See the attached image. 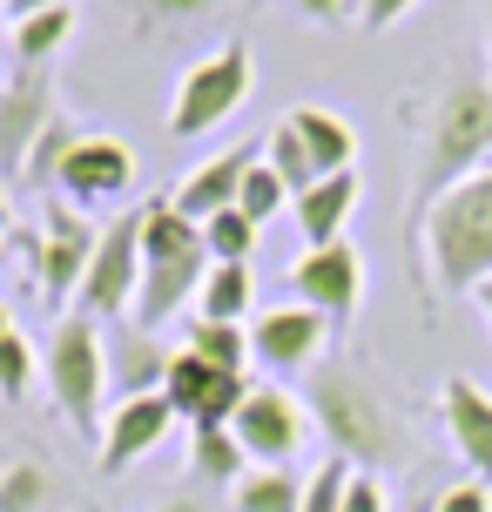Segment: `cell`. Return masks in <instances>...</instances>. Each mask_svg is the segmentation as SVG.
Wrapping results in <instances>:
<instances>
[{
	"label": "cell",
	"instance_id": "obj_1",
	"mask_svg": "<svg viewBox=\"0 0 492 512\" xmlns=\"http://www.w3.org/2000/svg\"><path fill=\"white\" fill-rule=\"evenodd\" d=\"M412 256H418V290L439 297H472L492 283V162L439 203L412 216Z\"/></svg>",
	"mask_w": 492,
	"mask_h": 512
},
{
	"label": "cell",
	"instance_id": "obj_2",
	"mask_svg": "<svg viewBox=\"0 0 492 512\" xmlns=\"http://www.w3.org/2000/svg\"><path fill=\"white\" fill-rule=\"evenodd\" d=\"M492 162V88L479 75L445 81V95L425 115L418 135V169H412V216L439 203L445 189H459Z\"/></svg>",
	"mask_w": 492,
	"mask_h": 512
},
{
	"label": "cell",
	"instance_id": "obj_3",
	"mask_svg": "<svg viewBox=\"0 0 492 512\" xmlns=\"http://www.w3.org/2000/svg\"><path fill=\"white\" fill-rule=\"evenodd\" d=\"M216 270L203 243V223H189L176 196H149L142 203V290H135V317L142 331H162L182 304H196L203 277Z\"/></svg>",
	"mask_w": 492,
	"mask_h": 512
},
{
	"label": "cell",
	"instance_id": "obj_4",
	"mask_svg": "<svg viewBox=\"0 0 492 512\" xmlns=\"http://www.w3.org/2000/svg\"><path fill=\"white\" fill-rule=\"evenodd\" d=\"M311 418H317V432L331 438L337 459L364 465V472L398 459V418L371 391V378H358V371H317L311 378Z\"/></svg>",
	"mask_w": 492,
	"mask_h": 512
},
{
	"label": "cell",
	"instance_id": "obj_5",
	"mask_svg": "<svg viewBox=\"0 0 492 512\" xmlns=\"http://www.w3.org/2000/svg\"><path fill=\"white\" fill-rule=\"evenodd\" d=\"M48 398L54 411L75 425L88 445H102V398H108V344L88 317H54V337H48Z\"/></svg>",
	"mask_w": 492,
	"mask_h": 512
},
{
	"label": "cell",
	"instance_id": "obj_6",
	"mask_svg": "<svg viewBox=\"0 0 492 512\" xmlns=\"http://www.w3.org/2000/svg\"><path fill=\"white\" fill-rule=\"evenodd\" d=\"M135 290H142V203L102 223V243L88 256V277L75 290V317L88 324H129Z\"/></svg>",
	"mask_w": 492,
	"mask_h": 512
},
{
	"label": "cell",
	"instance_id": "obj_7",
	"mask_svg": "<svg viewBox=\"0 0 492 512\" xmlns=\"http://www.w3.org/2000/svg\"><path fill=\"white\" fill-rule=\"evenodd\" d=\"M250 81H257V61H250V48H243V41H223L209 61H196V68L182 75L169 128H176L182 142H189V135H209L216 122H230L236 108H243Z\"/></svg>",
	"mask_w": 492,
	"mask_h": 512
},
{
	"label": "cell",
	"instance_id": "obj_8",
	"mask_svg": "<svg viewBox=\"0 0 492 512\" xmlns=\"http://www.w3.org/2000/svg\"><path fill=\"white\" fill-rule=\"evenodd\" d=\"M95 243H102V223H88V216L68 209V203H48V223H41V243H34V283H41V304L48 310L68 317L81 277H88Z\"/></svg>",
	"mask_w": 492,
	"mask_h": 512
},
{
	"label": "cell",
	"instance_id": "obj_9",
	"mask_svg": "<svg viewBox=\"0 0 492 512\" xmlns=\"http://www.w3.org/2000/svg\"><path fill=\"white\" fill-rule=\"evenodd\" d=\"M54 189H61V203L81 209V216L115 209L135 189V149L115 142V135H75V149H68V162H61Z\"/></svg>",
	"mask_w": 492,
	"mask_h": 512
},
{
	"label": "cell",
	"instance_id": "obj_10",
	"mask_svg": "<svg viewBox=\"0 0 492 512\" xmlns=\"http://www.w3.org/2000/svg\"><path fill=\"white\" fill-rule=\"evenodd\" d=\"M230 432L250 452V465H290L304 452V438H311V411L297 405L284 384H250V398L230 418Z\"/></svg>",
	"mask_w": 492,
	"mask_h": 512
},
{
	"label": "cell",
	"instance_id": "obj_11",
	"mask_svg": "<svg viewBox=\"0 0 492 512\" xmlns=\"http://www.w3.org/2000/svg\"><path fill=\"white\" fill-rule=\"evenodd\" d=\"M54 122H61V108H54V68H14V75L0 81V169L21 176L34 142Z\"/></svg>",
	"mask_w": 492,
	"mask_h": 512
},
{
	"label": "cell",
	"instance_id": "obj_12",
	"mask_svg": "<svg viewBox=\"0 0 492 512\" xmlns=\"http://www.w3.org/2000/svg\"><path fill=\"white\" fill-rule=\"evenodd\" d=\"M331 351V317H317L311 304H277L263 310V324H250V358L263 371H311Z\"/></svg>",
	"mask_w": 492,
	"mask_h": 512
},
{
	"label": "cell",
	"instance_id": "obj_13",
	"mask_svg": "<svg viewBox=\"0 0 492 512\" xmlns=\"http://www.w3.org/2000/svg\"><path fill=\"white\" fill-rule=\"evenodd\" d=\"M290 290H297V304H311L317 317H331L344 324L364 297V256L351 243H324V250H304L290 263Z\"/></svg>",
	"mask_w": 492,
	"mask_h": 512
},
{
	"label": "cell",
	"instance_id": "obj_14",
	"mask_svg": "<svg viewBox=\"0 0 492 512\" xmlns=\"http://www.w3.org/2000/svg\"><path fill=\"white\" fill-rule=\"evenodd\" d=\"M176 425H182V418L169 411L162 391H156V398H129V405H115L102 445H95V459H102V472H129V465H142L162 438L176 432Z\"/></svg>",
	"mask_w": 492,
	"mask_h": 512
},
{
	"label": "cell",
	"instance_id": "obj_15",
	"mask_svg": "<svg viewBox=\"0 0 492 512\" xmlns=\"http://www.w3.org/2000/svg\"><path fill=\"white\" fill-rule=\"evenodd\" d=\"M257 155H263V142H236V149L196 162V169H189V182L176 189V209L189 216V223H209V216L236 209V196H243V176H250V162H257Z\"/></svg>",
	"mask_w": 492,
	"mask_h": 512
},
{
	"label": "cell",
	"instance_id": "obj_16",
	"mask_svg": "<svg viewBox=\"0 0 492 512\" xmlns=\"http://www.w3.org/2000/svg\"><path fill=\"white\" fill-rule=\"evenodd\" d=\"M108 398H156L162 378H169V351L156 344V331H142V324H122V331H108Z\"/></svg>",
	"mask_w": 492,
	"mask_h": 512
},
{
	"label": "cell",
	"instance_id": "obj_17",
	"mask_svg": "<svg viewBox=\"0 0 492 512\" xmlns=\"http://www.w3.org/2000/svg\"><path fill=\"white\" fill-rule=\"evenodd\" d=\"M439 418L452 432V452L472 465V479H492V391H479L472 378H445Z\"/></svg>",
	"mask_w": 492,
	"mask_h": 512
},
{
	"label": "cell",
	"instance_id": "obj_18",
	"mask_svg": "<svg viewBox=\"0 0 492 512\" xmlns=\"http://www.w3.org/2000/svg\"><path fill=\"white\" fill-rule=\"evenodd\" d=\"M351 209H358V176L344 169V176L311 182V189L290 203V223H297V236H304V250H324V243H344Z\"/></svg>",
	"mask_w": 492,
	"mask_h": 512
},
{
	"label": "cell",
	"instance_id": "obj_19",
	"mask_svg": "<svg viewBox=\"0 0 492 512\" xmlns=\"http://www.w3.org/2000/svg\"><path fill=\"white\" fill-rule=\"evenodd\" d=\"M284 122L297 128V142H304V155H311L317 176H344V169H351V155H358V135H351V122H344L337 108L304 102V108H290Z\"/></svg>",
	"mask_w": 492,
	"mask_h": 512
},
{
	"label": "cell",
	"instance_id": "obj_20",
	"mask_svg": "<svg viewBox=\"0 0 492 512\" xmlns=\"http://www.w3.org/2000/svg\"><path fill=\"white\" fill-rule=\"evenodd\" d=\"M0 512H68V479L41 459H14L0 472Z\"/></svg>",
	"mask_w": 492,
	"mask_h": 512
},
{
	"label": "cell",
	"instance_id": "obj_21",
	"mask_svg": "<svg viewBox=\"0 0 492 512\" xmlns=\"http://www.w3.org/2000/svg\"><path fill=\"white\" fill-rule=\"evenodd\" d=\"M68 34H75V0L34 14V21H7V54H14V68H54V54L68 48Z\"/></svg>",
	"mask_w": 492,
	"mask_h": 512
},
{
	"label": "cell",
	"instance_id": "obj_22",
	"mask_svg": "<svg viewBox=\"0 0 492 512\" xmlns=\"http://www.w3.org/2000/svg\"><path fill=\"white\" fill-rule=\"evenodd\" d=\"M257 297V277L250 263H216L196 290V324H243V310Z\"/></svg>",
	"mask_w": 492,
	"mask_h": 512
},
{
	"label": "cell",
	"instance_id": "obj_23",
	"mask_svg": "<svg viewBox=\"0 0 492 512\" xmlns=\"http://www.w3.org/2000/svg\"><path fill=\"white\" fill-rule=\"evenodd\" d=\"M189 472L209 486H236L250 472V452L236 445L230 425H189Z\"/></svg>",
	"mask_w": 492,
	"mask_h": 512
},
{
	"label": "cell",
	"instance_id": "obj_24",
	"mask_svg": "<svg viewBox=\"0 0 492 512\" xmlns=\"http://www.w3.org/2000/svg\"><path fill=\"white\" fill-rule=\"evenodd\" d=\"M230 506L236 512H297L304 506V479L290 465H250L230 486Z\"/></svg>",
	"mask_w": 492,
	"mask_h": 512
},
{
	"label": "cell",
	"instance_id": "obj_25",
	"mask_svg": "<svg viewBox=\"0 0 492 512\" xmlns=\"http://www.w3.org/2000/svg\"><path fill=\"white\" fill-rule=\"evenodd\" d=\"M209 384H216V371H209V364L196 358L189 344H182V351H169V378H162V398H169V411H176L182 425L196 418V405L209 398Z\"/></svg>",
	"mask_w": 492,
	"mask_h": 512
},
{
	"label": "cell",
	"instance_id": "obj_26",
	"mask_svg": "<svg viewBox=\"0 0 492 512\" xmlns=\"http://www.w3.org/2000/svg\"><path fill=\"white\" fill-rule=\"evenodd\" d=\"M189 351L209 371H243L250 364V331L243 324H189Z\"/></svg>",
	"mask_w": 492,
	"mask_h": 512
},
{
	"label": "cell",
	"instance_id": "obj_27",
	"mask_svg": "<svg viewBox=\"0 0 492 512\" xmlns=\"http://www.w3.org/2000/svg\"><path fill=\"white\" fill-rule=\"evenodd\" d=\"M263 162L277 169V182L290 189V203H297V196H304L311 182H324V176L311 169V155H304V142H297V128H290V122H277V135L263 142Z\"/></svg>",
	"mask_w": 492,
	"mask_h": 512
},
{
	"label": "cell",
	"instance_id": "obj_28",
	"mask_svg": "<svg viewBox=\"0 0 492 512\" xmlns=\"http://www.w3.org/2000/svg\"><path fill=\"white\" fill-rule=\"evenodd\" d=\"M257 223L243 216V209H223V216H209L203 223V243H209V263H250V250H257Z\"/></svg>",
	"mask_w": 492,
	"mask_h": 512
},
{
	"label": "cell",
	"instance_id": "obj_29",
	"mask_svg": "<svg viewBox=\"0 0 492 512\" xmlns=\"http://www.w3.org/2000/svg\"><path fill=\"white\" fill-rule=\"evenodd\" d=\"M236 209H243V216H250L257 230L270 223V216H284V209H290V189L277 182V169H270L263 155L250 162V176H243V196H236Z\"/></svg>",
	"mask_w": 492,
	"mask_h": 512
},
{
	"label": "cell",
	"instance_id": "obj_30",
	"mask_svg": "<svg viewBox=\"0 0 492 512\" xmlns=\"http://www.w3.org/2000/svg\"><path fill=\"white\" fill-rule=\"evenodd\" d=\"M351 479H358V472H351V459H317L311 472H304V506L297 512H344V492H351Z\"/></svg>",
	"mask_w": 492,
	"mask_h": 512
},
{
	"label": "cell",
	"instance_id": "obj_31",
	"mask_svg": "<svg viewBox=\"0 0 492 512\" xmlns=\"http://www.w3.org/2000/svg\"><path fill=\"white\" fill-rule=\"evenodd\" d=\"M75 135H81V128L54 122L48 135L34 142V155H27V169H21V182H27V189H41V196H48V182L61 176V162H68V149H75Z\"/></svg>",
	"mask_w": 492,
	"mask_h": 512
},
{
	"label": "cell",
	"instance_id": "obj_32",
	"mask_svg": "<svg viewBox=\"0 0 492 512\" xmlns=\"http://www.w3.org/2000/svg\"><path fill=\"white\" fill-rule=\"evenodd\" d=\"M27 391H34V344L14 331V337H0V398L21 405Z\"/></svg>",
	"mask_w": 492,
	"mask_h": 512
},
{
	"label": "cell",
	"instance_id": "obj_33",
	"mask_svg": "<svg viewBox=\"0 0 492 512\" xmlns=\"http://www.w3.org/2000/svg\"><path fill=\"white\" fill-rule=\"evenodd\" d=\"M432 512H492V486H479V479H466V486H445L439 499H432Z\"/></svg>",
	"mask_w": 492,
	"mask_h": 512
},
{
	"label": "cell",
	"instance_id": "obj_34",
	"mask_svg": "<svg viewBox=\"0 0 492 512\" xmlns=\"http://www.w3.org/2000/svg\"><path fill=\"white\" fill-rule=\"evenodd\" d=\"M418 0H358V27H371V34H385V27H398L405 14H412Z\"/></svg>",
	"mask_w": 492,
	"mask_h": 512
},
{
	"label": "cell",
	"instance_id": "obj_35",
	"mask_svg": "<svg viewBox=\"0 0 492 512\" xmlns=\"http://www.w3.org/2000/svg\"><path fill=\"white\" fill-rule=\"evenodd\" d=\"M209 7H223V0H135V14H149V21H196Z\"/></svg>",
	"mask_w": 492,
	"mask_h": 512
},
{
	"label": "cell",
	"instance_id": "obj_36",
	"mask_svg": "<svg viewBox=\"0 0 492 512\" xmlns=\"http://www.w3.org/2000/svg\"><path fill=\"white\" fill-rule=\"evenodd\" d=\"M304 21H317V27H337V21H358V0H290Z\"/></svg>",
	"mask_w": 492,
	"mask_h": 512
},
{
	"label": "cell",
	"instance_id": "obj_37",
	"mask_svg": "<svg viewBox=\"0 0 492 512\" xmlns=\"http://www.w3.org/2000/svg\"><path fill=\"white\" fill-rule=\"evenodd\" d=\"M344 512H385V486H378V472H358V479H351Z\"/></svg>",
	"mask_w": 492,
	"mask_h": 512
},
{
	"label": "cell",
	"instance_id": "obj_38",
	"mask_svg": "<svg viewBox=\"0 0 492 512\" xmlns=\"http://www.w3.org/2000/svg\"><path fill=\"white\" fill-rule=\"evenodd\" d=\"M48 7H68V0H0L7 21H34V14H48Z\"/></svg>",
	"mask_w": 492,
	"mask_h": 512
},
{
	"label": "cell",
	"instance_id": "obj_39",
	"mask_svg": "<svg viewBox=\"0 0 492 512\" xmlns=\"http://www.w3.org/2000/svg\"><path fill=\"white\" fill-rule=\"evenodd\" d=\"M156 512H209V506H203V499H162Z\"/></svg>",
	"mask_w": 492,
	"mask_h": 512
},
{
	"label": "cell",
	"instance_id": "obj_40",
	"mask_svg": "<svg viewBox=\"0 0 492 512\" xmlns=\"http://www.w3.org/2000/svg\"><path fill=\"white\" fill-rule=\"evenodd\" d=\"M472 304L486 310V324H492V283H479V290H472Z\"/></svg>",
	"mask_w": 492,
	"mask_h": 512
},
{
	"label": "cell",
	"instance_id": "obj_41",
	"mask_svg": "<svg viewBox=\"0 0 492 512\" xmlns=\"http://www.w3.org/2000/svg\"><path fill=\"white\" fill-rule=\"evenodd\" d=\"M7 216H14V203H7V182H0V230H7Z\"/></svg>",
	"mask_w": 492,
	"mask_h": 512
},
{
	"label": "cell",
	"instance_id": "obj_42",
	"mask_svg": "<svg viewBox=\"0 0 492 512\" xmlns=\"http://www.w3.org/2000/svg\"><path fill=\"white\" fill-rule=\"evenodd\" d=\"M0 337H14V317H7V304H0Z\"/></svg>",
	"mask_w": 492,
	"mask_h": 512
},
{
	"label": "cell",
	"instance_id": "obj_43",
	"mask_svg": "<svg viewBox=\"0 0 492 512\" xmlns=\"http://www.w3.org/2000/svg\"><path fill=\"white\" fill-rule=\"evenodd\" d=\"M7 250H14V243H7V230H0V263H7Z\"/></svg>",
	"mask_w": 492,
	"mask_h": 512
},
{
	"label": "cell",
	"instance_id": "obj_44",
	"mask_svg": "<svg viewBox=\"0 0 492 512\" xmlns=\"http://www.w3.org/2000/svg\"><path fill=\"white\" fill-rule=\"evenodd\" d=\"M7 465H14V452H0V472H7Z\"/></svg>",
	"mask_w": 492,
	"mask_h": 512
},
{
	"label": "cell",
	"instance_id": "obj_45",
	"mask_svg": "<svg viewBox=\"0 0 492 512\" xmlns=\"http://www.w3.org/2000/svg\"><path fill=\"white\" fill-rule=\"evenodd\" d=\"M405 512H432V506H405Z\"/></svg>",
	"mask_w": 492,
	"mask_h": 512
},
{
	"label": "cell",
	"instance_id": "obj_46",
	"mask_svg": "<svg viewBox=\"0 0 492 512\" xmlns=\"http://www.w3.org/2000/svg\"><path fill=\"white\" fill-rule=\"evenodd\" d=\"M486 48H492V21H486Z\"/></svg>",
	"mask_w": 492,
	"mask_h": 512
}]
</instances>
